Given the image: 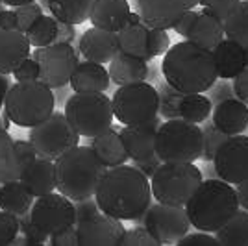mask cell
<instances>
[{
  "mask_svg": "<svg viewBox=\"0 0 248 246\" xmlns=\"http://www.w3.org/2000/svg\"><path fill=\"white\" fill-rule=\"evenodd\" d=\"M230 135L220 132L215 124H206L202 128V157L206 161H213V157L217 154L218 146L226 141Z\"/></svg>",
  "mask_w": 248,
  "mask_h": 246,
  "instance_id": "obj_37",
  "label": "cell"
},
{
  "mask_svg": "<svg viewBox=\"0 0 248 246\" xmlns=\"http://www.w3.org/2000/svg\"><path fill=\"white\" fill-rule=\"evenodd\" d=\"M209 91H211V94H209L211 104H218V102H222V100H226V98L235 96V94H233V87H232L230 80H220V82L217 80V82L209 87Z\"/></svg>",
  "mask_w": 248,
  "mask_h": 246,
  "instance_id": "obj_47",
  "label": "cell"
},
{
  "mask_svg": "<svg viewBox=\"0 0 248 246\" xmlns=\"http://www.w3.org/2000/svg\"><path fill=\"white\" fill-rule=\"evenodd\" d=\"M220 246H248V211L239 207L224 226L215 231Z\"/></svg>",
  "mask_w": 248,
  "mask_h": 246,
  "instance_id": "obj_32",
  "label": "cell"
},
{
  "mask_svg": "<svg viewBox=\"0 0 248 246\" xmlns=\"http://www.w3.org/2000/svg\"><path fill=\"white\" fill-rule=\"evenodd\" d=\"M56 30H58V19L43 13L24 33H26V39L30 43V46L39 48V46H46V45L54 43Z\"/></svg>",
  "mask_w": 248,
  "mask_h": 246,
  "instance_id": "obj_35",
  "label": "cell"
},
{
  "mask_svg": "<svg viewBox=\"0 0 248 246\" xmlns=\"http://www.w3.org/2000/svg\"><path fill=\"white\" fill-rule=\"evenodd\" d=\"M19 233V216L0 209V246L11 245Z\"/></svg>",
  "mask_w": 248,
  "mask_h": 246,
  "instance_id": "obj_41",
  "label": "cell"
},
{
  "mask_svg": "<svg viewBox=\"0 0 248 246\" xmlns=\"http://www.w3.org/2000/svg\"><path fill=\"white\" fill-rule=\"evenodd\" d=\"M241 0H200L198 6H202V10L215 15L217 19L224 21L232 11L237 8V4Z\"/></svg>",
  "mask_w": 248,
  "mask_h": 246,
  "instance_id": "obj_42",
  "label": "cell"
},
{
  "mask_svg": "<svg viewBox=\"0 0 248 246\" xmlns=\"http://www.w3.org/2000/svg\"><path fill=\"white\" fill-rule=\"evenodd\" d=\"M30 48L24 31L0 28V72L11 74L22 60L30 58Z\"/></svg>",
  "mask_w": 248,
  "mask_h": 246,
  "instance_id": "obj_20",
  "label": "cell"
},
{
  "mask_svg": "<svg viewBox=\"0 0 248 246\" xmlns=\"http://www.w3.org/2000/svg\"><path fill=\"white\" fill-rule=\"evenodd\" d=\"M11 74L15 76V80H17V82H31V80H39V65H37V62L30 56V58L22 60V62L15 67V71L11 72Z\"/></svg>",
  "mask_w": 248,
  "mask_h": 246,
  "instance_id": "obj_44",
  "label": "cell"
},
{
  "mask_svg": "<svg viewBox=\"0 0 248 246\" xmlns=\"http://www.w3.org/2000/svg\"><path fill=\"white\" fill-rule=\"evenodd\" d=\"M54 167L56 189L73 202L94 196V191L106 172V167L100 163L93 148L80 144L54 159Z\"/></svg>",
  "mask_w": 248,
  "mask_h": 246,
  "instance_id": "obj_4",
  "label": "cell"
},
{
  "mask_svg": "<svg viewBox=\"0 0 248 246\" xmlns=\"http://www.w3.org/2000/svg\"><path fill=\"white\" fill-rule=\"evenodd\" d=\"M155 155L161 163H195L202 157V128L184 119L161 123L155 134Z\"/></svg>",
  "mask_w": 248,
  "mask_h": 246,
  "instance_id": "obj_6",
  "label": "cell"
},
{
  "mask_svg": "<svg viewBox=\"0 0 248 246\" xmlns=\"http://www.w3.org/2000/svg\"><path fill=\"white\" fill-rule=\"evenodd\" d=\"M159 165H161V159H159V157H152V159H145V161H134L135 169H139L148 180L152 178V174H154L155 169H157Z\"/></svg>",
  "mask_w": 248,
  "mask_h": 246,
  "instance_id": "obj_53",
  "label": "cell"
},
{
  "mask_svg": "<svg viewBox=\"0 0 248 246\" xmlns=\"http://www.w3.org/2000/svg\"><path fill=\"white\" fill-rule=\"evenodd\" d=\"M186 39H189L191 43H197V45L204 46L207 50H213L218 43L224 39L222 21L204 10L198 11L197 19L193 22V26H191Z\"/></svg>",
  "mask_w": 248,
  "mask_h": 246,
  "instance_id": "obj_28",
  "label": "cell"
},
{
  "mask_svg": "<svg viewBox=\"0 0 248 246\" xmlns=\"http://www.w3.org/2000/svg\"><path fill=\"white\" fill-rule=\"evenodd\" d=\"M56 108V96L48 85L41 80L11 83L2 109L8 113L11 124L21 128H31L43 123Z\"/></svg>",
  "mask_w": 248,
  "mask_h": 246,
  "instance_id": "obj_5",
  "label": "cell"
},
{
  "mask_svg": "<svg viewBox=\"0 0 248 246\" xmlns=\"http://www.w3.org/2000/svg\"><path fill=\"white\" fill-rule=\"evenodd\" d=\"M211 109H213V104L209 100V96L202 92H184L180 100V119H184L187 123H204L211 115Z\"/></svg>",
  "mask_w": 248,
  "mask_h": 246,
  "instance_id": "obj_33",
  "label": "cell"
},
{
  "mask_svg": "<svg viewBox=\"0 0 248 246\" xmlns=\"http://www.w3.org/2000/svg\"><path fill=\"white\" fill-rule=\"evenodd\" d=\"M10 87H11L10 74H2V72H0V100H2V102H4V96H6V92H8Z\"/></svg>",
  "mask_w": 248,
  "mask_h": 246,
  "instance_id": "obj_56",
  "label": "cell"
},
{
  "mask_svg": "<svg viewBox=\"0 0 248 246\" xmlns=\"http://www.w3.org/2000/svg\"><path fill=\"white\" fill-rule=\"evenodd\" d=\"M197 15H198L197 10L186 11V13L174 22V26H172L170 30H174L176 33L182 35V37H187V33H189V30H191V26H193V22H195V19H197Z\"/></svg>",
  "mask_w": 248,
  "mask_h": 246,
  "instance_id": "obj_51",
  "label": "cell"
},
{
  "mask_svg": "<svg viewBox=\"0 0 248 246\" xmlns=\"http://www.w3.org/2000/svg\"><path fill=\"white\" fill-rule=\"evenodd\" d=\"M31 204H33V196L24 189V185L19 180L0 185V209L21 216L30 211Z\"/></svg>",
  "mask_w": 248,
  "mask_h": 246,
  "instance_id": "obj_31",
  "label": "cell"
},
{
  "mask_svg": "<svg viewBox=\"0 0 248 246\" xmlns=\"http://www.w3.org/2000/svg\"><path fill=\"white\" fill-rule=\"evenodd\" d=\"M31 222L41 230L43 233L50 237L69 226L76 224V211L74 202L62 193H48L39 196L30 207Z\"/></svg>",
  "mask_w": 248,
  "mask_h": 246,
  "instance_id": "obj_13",
  "label": "cell"
},
{
  "mask_svg": "<svg viewBox=\"0 0 248 246\" xmlns=\"http://www.w3.org/2000/svg\"><path fill=\"white\" fill-rule=\"evenodd\" d=\"M0 6H2V0H0ZM0 10H2V8H0Z\"/></svg>",
  "mask_w": 248,
  "mask_h": 246,
  "instance_id": "obj_62",
  "label": "cell"
},
{
  "mask_svg": "<svg viewBox=\"0 0 248 246\" xmlns=\"http://www.w3.org/2000/svg\"><path fill=\"white\" fill-rule=\"evenodd\" d=\"M211 52H213L218 80H233L239 72L247 69L245 46L239 43L224 37Z\"/></svg>",
  "mask_w": 248,
  "mask_h": 246,
  "instance_id": "obj_24",
  "label": "cell"
},
{
  "mask_svg": "<svg viewBox=\"0 0 248 246\" xmlns=\"http://www.w3.org/2000/svg\"><path fill=\"white\" fill-rule=\"evenodd\" d=\"M176 246H220L217 241V237L211 235L209 231H197V233H189L182 237Z\"/></svg>",
  "mask_w": 248,
  "mask_h": 246,
  "instance_id": "obj_45",
  "label": "cell"
},
{
  "mask_svg": "<svg viewBox=\"0 0 248 246\" xmlns=\"http://www.w3.org/2000/svg\"><path fill=\"white\" fill-rule=\"evenodd\" d=\"M98 209L119 220H137L152 204L150 180L134 165L106 169L94 191Z\"/></svg>",
  "mask_w": 248,
  "mask_h": 246,
  "instance_id": "obj_1",
  "label": "cell"
},
{
  "mask_svg": "<svg viewBox=\"0 0 248 246\" xmlns=\"http://www.w3.org/2000/svg\"><path fill=\"white\" fill-rule=\"evenodd\" d=\"M52 246H78V233H76V226H69L58 233H52L48 237Z\"/></svg>",
  "mask_w": 248,
  "mask_h": 246,
  "instance_id": "obj_46",
  "label": "cell"
},
{
  "mask_svg": "<svg viewBox=\"0 0 248 246\" xmlns=\"http://www.w3.org/2000/svg\"><path fill=\"white\" fill-rule=\"evenodd\" d=\"M13 11H15V15H17V28L21 31L28 30L31 24L45 13L43 8L35 0H33V2H28V4H21V6H17Z\"/></svg>",
  "mask_w": 248,
  "mask_h": 246,
  "instance_id": "obj_39",
  "label": "cell"
},
{
  "mask_svg": "<svg viewBox=\"0 0 248 246\" xmlns=\"http://www.w3.org/2000/svg\"><path fill=\"white\" fill-rule=\"evenodd\" d=\"M224 37L239 43L243 46L248 45V0H241L237 8L222 21Z\"/></svg>",
  "mask_w": 248,
  "mask_h": 246,
  "instance_id": "obj_34",
  "label": "cell"
},
{
  "mask_svg": "<svg viewBox=\"0 0 248 246\" xmlns=\"http://www.w3.org/2000/svg\"><path fill=\"white\" fill-rule=\"evenodd\" d=\"M0 130H4V128H2V121H0Z\"/></svg>",
  "mask_w": 248,
  "mask_h": 246,
  "instance_id": "obj_61",
  "label": "cell"
},
{
  "mask_svg": "<svg viewBox=\"0 0 248 246\" xmlns=\"http://www.w3.org/2000/svg\"><path fill=\"white\" fill-rule=\"evenodd\" d=\"M28 2H33V0H2L4 6H11V8H17L21 4H28Z\"/></svg>",
  "mask_w": 248,
  "mask_h": 246,
  "instance_id": "obj_57",
  "label": "cell"
},
{
  "mask_svg": "<svg viewBox=\"0 0 248 246\" xmlns=\"http://www.w3.org/2000/svg\"><path fill=\"white\" fill-rule=\"evenodd\" d=\"M215 174L228 184L237 185L248 178V137L243 134L230 135L218 146L213 157Z\"/></svg>",
  "mask_w": 248,
  "mask_h": 246,
  "instance_id": "obj_14",
  "label": "cell"
},
{
  "mask_svg": "<svg viewBox=\"0 0 248 246\" xmlns=\"http://www.w3.org/2000/svg\"><path fill=\"white\" fill-rule=\"evenodd\" d=\"M159 124H161V119L154 117L152 121H146L143 124L121 128L119 134L128 152V157L132 161H145V159L157 157L155 155V134H157Z\"/></svg>",
  "mask_w": 248,
  "mask_h": 246,
  "instance_id": "obj_17",
  "label": "cell"
},
{
  "mask_svg": "<svg viewBox=\"0 0 248 246\" xmlns=\"http://www.w3.org/2000/svg\"><path fill=\"white\" fill-rule=\"evenodd\" d=\"M0 121H2V128H4V130H8V128L11 126V121H10V117H8V113L6 111L0 113Z\"/></svg>",
  "mask_w": 248,
  "mask_h": 246,
  "instance_id": "obj_58",
  "label": "cell"
},
{
  "mask_svg": "<svg viewBox=\"0 0 248 246\" xmlns=\"http://www.w3.org/2000/svg\"><path fill=\"white\" fill-rule=\"evenodd\" d=\"M22 174L21 157L15 139L8 130H0V184L19 180Z\"/></svg>",
  "mask_w": 248,
  "mask_h": 246,
  "instance_id": "obj_29",
  "label": "cell"
},
{
  "mask_svg": "<svg viewBox=\"0 0 248 246\" xmlns=\"http://www.w3.org/2000/svg\"><path fill=\"white\" fill-rule=\"evenodd\" d=\"M157 115H161V119L170 121V119H180V100L184 96V92L178 91L169 82H161L157 87Z\"/></svg>",
  "mask_w": 248,
  "mask_h": 246,
  "instance_id": "obj_36",
  "label": "cell"
},
{
  "mask_svg": "<svg viewBox=\"0 0 248 246\" xmlns=\"http://www.w3.org/2000/svg\"><path fill=\"white\" fill-rule=\"evenodd\" d=\"M119 246H161L155 237L146 230L145 226H137L132 230H124V235Z\"/></svg>",
  "mask_w": 248,
  "mask_h": 246,
  "instance_id": "obj_38",
  "label": "cell"
},
{
  "mask_svg": "<svg viewBox=\"0 0 248 246\" xmlns=\"http://www.w3.org/2000/svg\"><path fill=\"white\" fill-rule=\"evenodd\" d=\"M46 2H48V11L52 17L78 26L82 22L89 21V13L94 0H46Z\"/></svg>",
  "mask_w": 248,
  "mask_h": 246,
  "instance_id": "obj_30",
  "label": "cell"
},
{
  "mask_svg": "<svg viewBox=\"0 0 248 246\" xmlns=\"http://www.w3.org/2000/svg\"><path fill=\"white\" fill-rule=\"evenodd\" d=\"M202 182V170L195 163H161L150 178L155 202L186 205Z\"/></svg>",
  "mask_w": 248,
  "mask_h": 246,
  "instance_id": "obj_8",
  "label": "cell"
},
{
  "mask_svg": "<svg viewBox=\"0 0 248 246\" xmlns=\"http://www.w3.org/2000/svg\"><path fill=\"white\" fill-rule=\"evenodd\" d=\"M132 13L128 0H94L89 21L96 28L108 31H119Z\"/></svg>",
  "mask_w": 248,
  "mask_h": 246,
  "instance_id": "obj_22",
  "label": "cell"
},
{
  "mask_svg": "<svg viewBox=\"0 0 248 246\" xmlns=\"http://www.w3.org/2000/svg\"><path fill=\"white\" fill-rule=\"evenodd\" d=\"M19 233L26 237V243L28 245H45L48 241V235L43 233L37 226L31 222L30 211L19 216Z\"/></svg>",
  "mask_w": 248,
  "mask_h": 246,
  "instance_id": "obj_40",
  "label": "cell"
},
{
  "mask_svg": "<svg viewBox=\"0 0 248 246\" xmlns=\"http://www.w3.org/2000/svg\"><path fill=\"white\" fill-rule=\"evenodd\" d=\"M15 144H17V150H19V157H21V165L22 170L26 167H30L35 159H37V154H35V148L31 146L30 141H22V139H15Z\"/></svg>",
  "mask_w": 248,
  "mask_h": 246,
  "instance_id": "obj_50",
  "label": "cell"
},
{
  "mask_svg": "<svg viewBox=\"0 0 248 246\" xmlns=\"http://www.w3.org/2000/svg\"><path fill=\"white\" fill-rule=\"evenodd\" d=\"M74 211H76V222H82L85 218L93 216L94 213H98L100 209H98L94 196H91V198H83V200L74 202Z\"/></svg>",
  "mask_w": 248,
  "mask_h": 246,
  "instance_id": "obj_48",
  "label": "cell"
},
{
  "mask_svg": "<svg viewBox=\"0 0 248 246\" xmlns=\"http://www.w3.org/2000/svg\"><path fill=\"white\" fill-rule=\"evenodd\" d=\"M109 72L102 63L80 62L74 69L69 85L74 92H106L109 87Z\"/></svg>",
  "mask_w": 248,
  "mask_h": 246,
  "instance_id": "obj_25",
  "label": "cell"
},
{
  "mask_svg": "<svg viewBox=\"0 0 248 246\" xmlns=\"http://www.w3.org/2000/svg\"><path fill=\"white\" fill-rule=\"evenodd\" d=\"M74 226L78 233V246H119L124 235L123 220L102 211Z\"/></svg>",
  "mask_w": 248,
  "mask_h": 246,
  "instance_id": "obj_15",
  "label": "cell"
},
{
  "mask_svg": "<svg viewBox=\"0 0 248 246\" xmlns=\"http://www.w3.org/2000/svg\"><path fill=\"white\" fill-rule=\"evenodd\" d=\"M169 46H170V35H169V30L150 28V58L154 60V58H157V56H163Z\"/></svg>",
  "mask_w": 248,
  "mask_h": 246,
  "instance_id": "obj_43",
  "label": "cell"
},
{
  "mask_svg": "<svg viewBox=\"0 0 248 246\" xmlns=\"http://www.w3.org/2000/svg\"><path fill=\"white\" fill-rule=\"evenodd\" d=\"M245 54H247V67H248V45L245 46Z\"/></svg>",
  "mask_w": 248,
  "mask_h": 246,
  "instance_id": "obj_59",
  "label": "cell"
},
{
  "mask_svg": "<svg viewBox=\"0 0 248 246\" xmlns=\"http://www.w3.org/2000/svg\"><path fill=\"white\" fill-rule=\"evenodd\" d=\"M78 52L83 60L94 63H109L119 50V39L117 31H108L102 28H89L80 35Z\"/></svg>",
  "mask_w": 248,
  "mask_h": 246,
  "instance_id": "obj_18",
  "label": "cell"
},
{
  "mask_svg": "<svg viewBox=\"0 0 248 246\" xmlns=\"http://www.w3.org/2000/svg\"><path fill=\"white\" fill-rule=\"evenodd\" d=\"M31 58L39 65V80L50 89H62L69 85L76 65L80 63L78 50L67 43H52L35 48Z\"/></svg>",
  "mask_w": 248,
  "mask_h": 246,
  "instance_id": "obj_11",
  "label": "cell"
},
{
  "mask_svg": "<svg viewBox=\"0 0 248 246\" xmlns=\"http://www.w3.org/2000/svg\"><path fill=\"white\" fill-rule=\"evenodd\" d=\"M19 182L33 198H39L56 189V167L52 159L37 157L30 167L22 170Z\"/></svg>",
  "mask_w": 248,
  "mask_h": 246,
  "instance_id": "obj_23",
  "label": "cell"
},
{
  "mask_svg": "<svg viewBox=\"0 0 248 246\" xmlns=\"http://www.w3.org/2000/svg\"><path fill=\"white\" fill-rule=\"evenodd\" d=\"M63 113L78 135L87 139L108 130L115 119L111 98L104 92H74Z\"/></svg>",
  "mask_w": 248,
  "mask_h": 246,
  "instance_id": "obj_7",
  "label": "cell"
},
{
  "mask_svg": "<svg viewBox=\"0 0 248 246\" xmlns=\"http://www.w3.org/2000/svg\"><path fill=\"white\" fill-rule=\"evenodd\" d=\"M2 106H4V102H2V100H0V109H2Z\"/></svg>",
  "mask_w": 248,
  "mask_h": 246,
  "instance_id": "obj_60",
  "label": "cell"
},
{
  "mask_svg": "<svg viewBox=\"0 0 248 246\" xmlns=\"http://www.w3.org/2000/svg\"><path fill=\"white\" fill-rule=\"evenodd\" d=\"M235 193H237L239 207H243V209H247L248 211V178L247 180H243L241 184H237Z\"/></svg>",
  "mask_w": 248,
  "mask_h": 246,
  "instance_id": "obj_55",
  "label": "cell"
},
{
  "mask_svg": "<svg viewBox=\"0 0 248 246\" xmlns=\"http://www.w3.org/2000/svg\"><path fill=\"white\" fill-rule=\"evenodd\" d=\"M157 89L146 80L119 85L111 98L113 117L124 126L152 121L157 117Z\"/></svg>",
  "mask_w": 248,
  "mask_h": 246,
  "instance_id": "obj_9",
  "label": "cell"
},
{
  "mask_svg": "<svg viewBox=\"0 0 248 246\" xmlns=\"http://www.w3.org/2000/svg\"><path fill=\"white\" fill-rule=\"evenodd\" d=\"M146 230L155 237L159 245H176L191 230L186 205H170L155 202L150 204L141 218Z\"/></svg>",
  "mask_w": 248,
  "mask_h": 246,
  "instance_id": "obj_12",
  "label": "cell"
},
{
  "mask_svg": "<svg viewBox=\"0 0 248 246\" xmlns=\"http://www.w3.org/2000/svg\"><path fill=\"white\" fill-rule=\"evenodd\" d=\"M239 200L235 189L220 178L202 180L195 193L187 200L186 211L191 228L198 231L215 233L237 213Z\"/></svg>",
  "mask_w": 248,
  "mask_h": 246,
  "instance_id": "obj_3",
  "label": "cell"
},
{
  "mask_svg": "<svg viewBox=\"0 0 248 246\" xmlns=\"http://www.w3.org/2000/svg\"><path fill=\"white\" fill-rule=\"evenodd\" d=\"M89 146L93 148V152L96 154V157L100 159V163L106 169L124 165L130 159L126 148H124L123 139H121V134H119L117 128H113V124L108 130H104L102 134L91 137V144Z\"/></svg>",
  "mask_w": 248,
  "mask_h": 246,
  "instance_id": "obj_26",
  "label": "cell"
},
{
  "mask_svg": "<svg viewBox=\"0 0 248 246\" xmlns=\"http://www.w3.org/2000/svg\"><path fill=\"white\" fill-rule=\"evenodd\" d=\"M0 28H10V30L17 28V15H15V11L0 10Z\"/></svg>",
  "mask_w": 248,
  "mask_h": 246,
  "instance_id": "obj_54",
  "label": "cell"
},
{
  "mask_svg": "<svg viewBox=\"0 0 248 246\" xmlns=\"http://www.w3.org/2000/svg\"><path fill=\"white\" fill-rule=\"evenodd\" d=\"M211 111H213V124L226 135L243 134L248 128V106L235 96L215 104Z\"/></svg>",
  "mask_w": 248,
  "mask_h": 246,
  "instance_id": "obj_21",
  "label": "cell"
},
{
  "mask_svg": "<svg viewBox=\"0 0 248 246\" xmlns=\"http://www.w3.org/2000/svg\"><path fill=\"white\" fill-rule=\"evenodd\" d=\"M137 13L150 28L170 30L174 22L189 10H195L200 0H134Z\"/></svg>",
  "mask_w": 248,
  "mask_h": 246,
  "instance_id": "obj_16",
  "label": "cell"
},
{
  "mask_svg": "<svg viewBox=\"0 0 248 246\" xmlns=\"http://www.w3.org/2000/svg\"><path fill=\"white\" fill-rule=\"evenodd\" d=\"M76 26L69 24V22L58 21V30H56V37L54 43H67V45H73V41L76 39Z\"/></svg>",
  "mask_w": 248,
  "mask_h": 246,
  "instance_id": "obj_52",
  "label": "cell"
},
{
  "mask_svg": "<svg viewBox=\"0 0 248 246\" xmlns=\"http://www.w3.org/2000/svg\"><path fill=\"white\" fill-rule=\"evenodd\" d=\"M28 141L35 148L37 157L54 161L80 143V135L67 121L65 113L52 111L43 123L31 126Z\"/></svg>",
  "mask_w": 248,
  "mask_h": 246,
  "instance_id": "obj_10",
  "label": "cell"
},
{
  "mask_svg": "<svg viewBox=\"0 0 248 246\" xmlns=\"http://www.w3.org/2000/svg\"><path fill=\"white\" fill-rule=\"evenodd\" d=\"M233 94L235 98H239L241 102H245L248 106V67L243 72H239L237 76L233 78Z\"/></svg>",
  "mask_w": 248,
  "mask_h": 246,
  "instance_id": "obj_49",
  "label": "cell"
},
{
  "mask_svg": "<svg viewBox=\"0 0 248 246\" xmlns=\"http://www.w3.org/2000/svg\"><path fill=\"white\" fill-rule=\"evenodd\" d=\"M109 80L117 85L145 82L148 78V62L143 58H135L124 52H117L109 62Z\"/></svg>",
  "mask_w": 248,
  "mask_h": 246,
  "instance_id": "obj_27",
  "label": "cell"
},
{
  "mask_svg": "<svg viewBox=\"0 0 248 246\" xmlns=\"http://www.w3.org/2000/svg\"><path fill=\"white\" fill-rule=\"evenodd\" d=\"M161 72L182 92H206L218 80L213 52L189 39L167 48Z\"/></svg>",
  "mask_w": 248,
  "mask_h": 246,
  "instance_id": "obj_2",
  "label": "cell"
},
{
  "mask_svg": "<svg viewBox=\"0 0 248 246\" xmlns=\"http://www.w3.org/2000/svg\"><path fill=\"white\" fill-rule=\"evenodd\" d=\"M119 39V50L130 54L135 58H143L150 62V26H146L145 21L137 11H132L128 21L121 30L117 31Z\"/></svg>",
  "mask_w": 248,
  "mask_h": 246,
  "instance_id": "obj_19",
  "label": "cell"
}]
</instances>
